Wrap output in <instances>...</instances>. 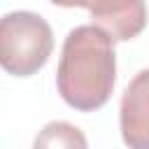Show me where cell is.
Masks as SVG:
<instances>
[{
  "mask_svg": "<svg viewBox=\"0 0 149 149\" xmlns=\"http://www.w3.org/2000/svg\"><path fill=\"white\" fill-rule=\"evenodd\" d=\"M114 81V37L93 23L72 28L63 42L56 70L61 98L77 112H93L112 98Z\"/></svg>",
  "mask_w": 149,
  "mask_h": 149,
  "instance_id": "obj_1",
  "label": "cell"
},
{
  "mask_svg": "<svg viewBox=\"0 0 149 149\" xmlns=\"http://www.w3.org/2000/svg\"><path fill=\"white\" fill-rule=\"evenodd\" d=\"M54 49L51 26L35 12H9L0 21V63L7 74L40 72Z\"/></svg>",
  "mask_w": 149,
  "mask_h": 149,
  "instance_id": "obj_2",
  "label": "cell"
},
{
  "mask_svg": "<svg viewBox=\"0 0 149 149\" xmlns=\"http://www.w3.org/2000/svg\"><path fill=\"white\" fill-rule=\"evenodd\" d=\"M74 7L88 9L91 23L112 35L114 42H128L147 26L144 0H74Z\"/></svg>",
  "mask_w": 149,
  "mask_h": 149,
  "instance_id": "obj_3",
  "label": "cell"
},
{
  "mask_svg": "<svg viewBox=\"0 0 149 149\" xmlns=\"http://www.w3.org/2000/svg\"><path fill=\"white\" fill-rule=\"evenodd\" d=\"M121 137L133 149H149V68L126 86L119 105Z\"/></svg>",
  "mask_w": 149,
  "mask_h": 149,
  "instance_id": "obj_4",
  "label": "cell"
},
{
  "mask_svg": "<svg viewBox=\"0 0 149 149\" xmlns=\"http://www.w3.org/2000/svg\"><path fill=\"white\" fill-rule=\"evenodd\" d=\"M35 147H86L81 130L68 121H54L35 137Z\"/></svg>",
  "mask_w": 149,
  "mask_h": 149,
  "instance_id": "obj_5",
  "label": "cell"
},
{
  "mask_svg": "<svg viewBox=\"0 0 149 149\" xmlns=\"http://www.w3.org/2000/svg\"><path fill=\"white\" fill-rule=\"evenodd\" d=\"M54 5H61V7H74V0H49Z\"/></svg>",
  "mask_w": 149,
  "mask_h": 149,
  "instance_id": "obj_6",
  "label": "cell"
}]
</instances>
